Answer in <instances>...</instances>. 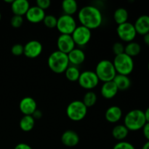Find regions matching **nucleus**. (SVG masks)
I'll return each instance as SVG.
<instances>
[{"instance_id":"f257e3e1","label":"nucleus","mask_w":149,"mask_h":149,"mask_svg":"<svg viewBox=\"0 0 149 149\" xmlns=\"http://www.w3.org/2000/svg\"><path fill=\"white\" fill-rule=\"evenodd\" d=\"M78 19L81 26L93 30L100 27L103 23V14L95 6L87 5L78 12Z\"/></svg>"},{"instance_id":"f03ea898","label":"nucleus","mask_w":149,"mask_h":149,"mask_svg":"<svg viewBox=\"0 0 149 149\" xmlns=\"http://www.w3.org/2000/svg\"><path fill=\"white\" fill-rule=\"evenodd\" d=\"M68 55L56 50L49 55L47 65L49 69L55 74H63L69 66Z\"/></svg>"},{"instance_id":"7ed1b4c3","label":"nucleus","mask_w":149,"mask_h":149,"mask_svg":"<svg viewBox=\"0 0 149 149\" xmlns=\"http://www.w3.org/2000/svg\"><path fill=\"white\" fill-rule=\"evenodd\" d=\"M146 123L143 111L141 109L131 110L124 118V125L129 131H138L142 130Z\"/></svg>"},{"instance_id":"20e7f679","label":"nucleus","mask_w":149,"mask_h":149,"mask_svg":"<svg viewBox=\"0 0 149 149\" xmlns=\"http://www.w3.org/2000/svg\"><path fill=\"white\" fill-rule=\"evenodd\" d=\"M95 72L99 81H103V83L113 81L117 74L113 62L106 59L102 60L97 63Z\"/></svg>"},{"instance_id":"39448f33","label":"nucleus","mask_w":149,"mask_h":149,"mask_svg":"<svg viewBox=\"0 0 149 149\" xmlns=\"http://www.w3.org/2000/svg\"><path fill=\"white\" fill-rule=\"evenodd\" d=\"M113 64L117 74L125 76L130 75L133 71L135 65L133 58L128 56L125 53L115 56Z\"/></svg>"},{"instance_id":"423d86ee","label":"nucleus","mask_w":149,"mask_h":149,"mask_svg":"<svg viewBox=\"0 0 149 149\" xmlns=\"http://www.w3.org/2000/svg\"><path fill=\"white\" fill-rule=\"evenodd\" d=\"M87 108L81 100H76L71 102L66 108V115L74 122H79L86 117Z\"/></svg>"},{"instance_id":"0eeeda50","label":"nucleus","mask_w":149,"mask_h":149,"mask_svg":"<svg viewBox=\"0 0 149 149\" xmlns=\"http://www.w3.org/2000/svg\"><path fill=\"white\" fill-rule=\"evenodd\" d=\"M77 26V21L73 16L63 14L58 17L56 28L61 34L71 35Z\"/></svg>"},{"instance_id":"6e6552de","label":"nucleus","mask_w":149,"mask_h":149,"mask_svg":"<svg viewBox=\"0 0 149 149\" xmlns=\"http://www.w3.org/2000/svg\"><path fill=\"white\" fill-rule=\"evenodd\" d=\"M78 82L80 87L90 91L98 85L100 81L95 71L87 70L80 74Z\"/></svg>"},{"instance_id":"1a4fd4ad","label":"nucleus","mask_w":149,"mask_h":149,"mask_svg":"<svg viewBox=\"0 0 149 149\" xmlns=\"http://www.w3.org/2000/svg\"><path fill=\"white\" fill-rule=\"evenodd\" d=\"M116 33L119 39L127 43L133 42L137 36V32L134 24L128 21L121 25H118L116 28Z\"/></svg>"},{"instance_id":"9d476101","label":"nucleus","mask_w":149,"mask_h":149,"mask_svg":"<svg viewBox=\"0 0 149 149\" xmlns=\"http://www.w3.org/2000/svg\"><path fill=\"white\" fill-rule=\"evenodd\" d=\"M71 36L74 43L79 47H83L87 45L90 42L92 38V31L87 27L80 26H77Z\"/></svg>"},{"instance_id":"9b49d317","label":"nucleus","mask_w":149,"mask_h":149,"mask_svg":"<svg viewBox=\"0 0 149 149\" xmlns=\"http://www.w3.org/2000/svg\"><path fill=\"white\" fill-rule=\"evenodd\" d=\"M43 47L37 40H31L23 46V55L28 58L34 59L42 54Z\"/></svg>"},{"instance_id":"f8f14e48","label":"nucleus","mask_w":149,"mask_h":149,"mask_svg":"<svg viewBox=\"0 0 149 149\" xmlns=\"http://www.w3.org/2000/svg\"><path fill=\"white\" fill-rule=\"evenodd\" d=\"M57 47L58 51L68 55L75 48L76 45L71 35L61 34L57 39Z\"/></svg>"},{"instance_id":"ddd939ff","label":"nucleus","mask_w":149,"mask_h":149,"mask_svg":"<svg viewBox=\"0 0 149 149\" xmlns=\"http://www.w3.org/2000/svg\"><path fill=\"white\" fill-rule=\"evenodd\" d=\"M19 109L23 116H31L37 109L36 100L31 97H23L19 103Z\"/></svg>"},{"instance_id":"4468645a","label":"nucleus","mask_w":149,"mask_h":149,"mask_svg":"<svg viewBox=\"0 0 149 149\" xmlns=\"http://www.w3.org/2000/svg\"><path fill=\"white\" fill-rule=\"evenodd\" d=\"M45 12L37 6H32L30 7L28 12L26 14V17L28 21L32 23H39L43 21L45 18Z\"/></svg>"},{"instance_id":"2eb2a0df","label":"nucleus","mask_w":149,"mask_h":149,"mask_svg":"<svg viewBox=\"0 0 149 149\" xmlns=\"http://www.w3.org/2000/svg\"><path fill=\"white\" fill-rule=\"evenodd\" d=\"M61 142L65 146L72 148L77 146L79 143V136L78 134L74 130L65 131L61 135Z\"/></svg>"},{"instance_id":"dca6fc26","label":"nucleus","mask_w":149,"mask_h":149,"mask_svg":"<svg viewBox=\"0 0 149 149\" xmlns=\"http://www.w3.org/2000/svg\"><path fill=\"white\" fill-rule=\"evenodd\" d=\"M30 3L27 0H13L11 4V10L14 15H26L30 8Z\"/></svg>"},{"instance_id":"f3484780","label":"nucleus","mask_w":149,"mask_h":149,"mask_svg":"<svg viewBox=\"0 0 149 149\" xmlns=\"http://www.w3.org/2000/svg\"><path fill=\"white\" fill-rule=\"evenodd\" d=\"M137 34L146 35L149 33V15H143L138 17L134 23Z\"/></svg>"},{"instance_id":"a211bd4d","label":"nucleus","mask_w":149,"mask_h":149,"mask_svg":"<svg viewBox=\"0 0 149 149\" xmlns=\"http://www.w3.org/2000/svg\"><path fill=\"white\" fill-rule=\"evenodd\" d=\"M69 63L74 66H78L84 62L86 58L85 53L80 48H74L68 54Z\"/></svg>"},{"instance_id":"6ab92c4d","label":"nucleus","mask_w":149,"mask_h":149,"mask_svg":"<svg viewBox=\"0 0 149 149\" xmlns=\"http://www.w3.org/2000/svg\"><path fill=\"white\" fill-rule=\"evenodd\" d=\"M118 88L113 81L104 82L100 88V94L107 100L113 98L118 93Z\"/></svg>"},{"instance_id":"aec40b11","label":"nucleus","mask_w":149,"mask_h":149,"mask_svg":"<svg viewBox=\"0 0 149 149\" xmlns=\"http://www.w3.org/2000/svg\"><path fill=\"white\" fill-rule=\"evenodd\" d=\"M105 117L107 122L110 123H116L122 117V110L117 106H112L106 110Z\"/></svg>"},{"instance_id":"412c9836","label":"nucleus","mask_w":149,"mask_h":149,"mask_svg":"<svg viewBox=\"0 0 149 149\" xmlns=\"http://www.w3.org/2000/svg\"><path fill=\"white\" fill-rule=\"evenodd\" d=\"M113 81L117 87L118 90H121V91L128 90L132 84L130 77L128 76L122 75V74H116Z\"/></svg>"},{"instance_id":"4be33fe9","label":"nucleus","mask_w":149,"mask_h":149,"mask_svg":"<svg viewBox=\"0 0 149 149\" xmlns=\"http://www.w3.org/2000/svg\"><path fill=\"white\" fill-rule=\"evenodd\" d=\"M130 131L124 125H116L112 130V136L119 141H123L128 136Z\"/></svg>"},{"instance_id":"5701e85b","label":"nucleus","mask_w":149,"mask_h":149,"mask_svg":"<svg viewBox=\"0 0 149 149\" xmlns=\"http://www.w3.org/2000/svg\"><path fill=\"white\" fill-rule=\"evenodd\" d=\"M64 14L73 16L78 11V4L75 0H64L61 4Z\"/></svg>"},{"instance_id":"b1692460","label":"nucleus","mask_w":149,"mask_h":149,"mask_svg":"<svg viewBox=\"0 0 149 149\" xmlns=\"http://www.w3.org/2000/svg\"><path fill=\"white\" fill-rule=\"evenodd\" d=\"M35 125V119L32 116H23L19 122V127L23 132H30L33 129Z\"/></svg>"},{"instance_id":"393cba45","label":"nucleus","mask_w":149,"mask_h":149,"mask_svg":"<svg viewBox=\"0 0 149 149\" xmlns=\"http://www.w3.org/2000/svg\"><path fill=\"white\" fill-rule=\"evenodd\" d=\"M129 14L128 11L124 7H119L115 10L113 13V20L117 23V25H121L127 22Z\"/></svg>"},{"instance_id":"a878e982","label":"nucleus","mask_w":149,"mask_h":149,"mask_svg":"<svg viewBox=\"0 0 149 149\" xmlns=\"http://www.w3.org/2000/svg\"><path fill=\"white\" fill-rule=\"evenodd\" d=\"M141 52V47L140 44L135 42H131L125 46V53L128 56L133 58L139 55Z\"/></svg>"},{"instance_id":"bb28decb","label":"nucleus","mask_w":149,"mask_h":149,"mask_svg":"<svg viewBox=\"0 0 149 149\" xmlns=\"http://www.w3.org/2000/svg\"><path fill=\"white\" fill-rule=\"evenodd\" d=\"M65 77L70 81H78L81 72L77 66L69 65L64 72Z\"/></svg>"},{"instance_id":"cd10ccee","label":"nucleus","mask_w":149,"mask_h":149,"mask_svg":"<svg viewBox=\"0 0 149 149\" xmlns=\"http://www.w3.org/2000/svg\"><path fill=\"white\" fill-rule=\"evenodd\" d=\"M97 95L93 91L90 90V91L87 92L84 94V97H83V100L81 101L85 105L86 107L88 109V108L93 107V106H95L96 102H97Z\"/></svg>"},{"instance_id":"c85d7f7f","label":"nucleus","mask_w":149,"mask_h":149,"mask_svg":"<svg viewBox=\"0 0 149 149\" xmlns=\"http://www.w3.org/2000/svg\"><path fill=\"white\" fill-rule=\"evenodd\" d=\"M57 21H58V18L55 15H46L42 22L46 27L49 29H54V28H56Z\"/></svg>"},{"instance_id":"c756f323","label":"nucleus","mask_w":149,"mask_h":149,"mask_svg":"<svg viewBox=\"0 0 149 149\" xmlns=\"http://www.w3.org/2000/svg\"><path fill=\"white\" fill-rule=\"evenodd\" d=\"M23 21H24V20H23V17L22 16L13 15L10 20V24L13 28L18 29V28L21 27L22 25L23 24Z\"/></svg>"},{"instance_id":"7c9ffc66","label":"nucleus","mask_w":149,"mask_h":149,"mask_svg":"<svg viewBox=\"0 0 149 149\" xmlns=\"http://www.w3.org/2000/svg\"><path fill=\"white\" fill-rule=\"evenodd\" d=\"M112 51L115 56L125 53V45L121 42H115L112 47Z\"/></svg>"},{"instance_id":"2f4dec72","label":"nucleus","mask_w":149,"mask_h":149,"mask_svg":"<svg viewBox=\"0 0 149 149\" xmlns=\"http://www.w3.org/2000/svg\"><path fill=\"white\" fill-rule=\"evenodd\" d=\"M113 149H136L132 143L127 141H119L114 145Z\"/></svg>"},{"instance_id":"473e14b6","label":"nucleus","mask_w":149,"mask_h":149,"mask_svg":"<svg viewBox=\"0 0 149 149\" xmlns=\"http://www.w3.org/2000/svg\"><path fill=\"white\" fill-rule=\"evenodd\" d=\"M11 52L15 56H20L23 55V45L20 44H15L12 47Z\"/></svg>"},{"instance_id":"72a5a7b5","label":"nucleus","mask_w":149,"mask_h":149,"mask_svg":"<svg viewBox=\"0 0 149 149\" xmlns=\"http://www.w3.org/2000/svg\"><path fill=\"white\" fill-rule=\"evenodd\" d=\"M51 1L49 0H37L36 1V6L42 10H45L50 7Z\"/></svg>"},{"instance_id":"f704fd0d","label":"nucleus","mask_w":149,"mask_h":149,"mask_svg":"<svg viewBox=\"0 0 149 149\" xmlns=\"http://www.w3.org/2000/svg\"><path fill=\"white\" fill-rule=\"evenodd\" d=\"M143 133L147 141H149V122H146L143 127Z\"/></svg>"},{"instance_id":"c9c22d12","label":"nucleus","mask_w":149,"mask_h":149,"mask_svg":"<svg viewBox=\"0 0 149 149\" xmlns=\"http://www.w3.org/2000/svg\"><path fill=\"white\" fill-rule=\"evenodd\" d=\"M14 149H33L31 146L29 144L25 143H20L17 144L15 147Z\"/></svg>"},{"instance_id":"e433bc0d","label":"nucleus","mask_w":149,"mask_h":149,"mask_svg":"<svg viewBox=\"0 0 149 149\" xmlns=\"http://www.w3.org/2000/svg\"><path fill=\"white\" fill-rule=\"evenodd\" d=\"M42 115H43L42 114V112L39 109H36L31 116H33V118L34 119H39L42 117Z\"/></svg>"},{"instance_id":"4c0bfd02","label":"nucleus","mask_w":149,"mask_h":149,"mask_svg":"<svg viewBox=\"0 0 149 149\" xmlns=\"http://www.w3.org/2000/svg\"><path fill=\"white\" fill-rule=\"evenodd\" d=\"M143 41H144V43H145L147 46L149 47V33H146V35H144Z\"/></svg>"},{"instance_id":"58836bf2","label":"nucleus","mask_w":149,"mask_h":149,"mask_svg":"<svg viewBox=\"0 0 149 149\" xmlns=\"http://www.w3.org/2000/svg\"><path fill=\"white\" fill-rule=\"evenodd\" d=\"M143 112H144V115H145L146 121V122H149V107L147 108L146 110Z\"/></svg>"},{"instance_id":"ea45409f","label":"nucleus","mask_w":149,"mask_h":149,"mask_svg":"<svg viewBox=\"0 0 149 149\" xmlns=\"http://www.w3.org/2000/svg\"><path fill=\"white\" fill-rule=\"evenodd\" d=\"M141 149H149V141H146L145 143L143 146L142 148Z\"/></svg>"},{"instance_id":"a19ab883","label":"nucleus","mask_w":149,"mask_h":149,"mask_svg":"<svg viewBox=\"0 0 149 149\" xmlns=\"http://www.w3.org/2000/svg\"><path fill=\"white\" fill-rule=\"evenodd\" d=\"M4 1H5L6 3H10V4H12L13 1V0H4Z\"/></svg>"},{"instance_id":"79ce46f5","label":"nucleus","mask_w":149,"mask_h":149,"mask_svg":"<svg viewBox=\"0 0 149 149\" xmlns=\"http://www.w3.org/2000/svg\"><path fill=\"white\" fill-rule=\"evenodd\" d=\"M1 13H0V20H1Z\"/></svg>"},{"instance_id":"37998d69","label":"nucleus","mask_w":149,"mask_h":149,"mask_svg":"<svg viewBox=\"0 0 149 149\" xmlns=\"http://www.w3.org/2000/svg\"><path fill=\"white\" fill-rule=\"evenodd\" d=\"M148 71H149V61H148Z\"/></svg>"}]
</instances>
